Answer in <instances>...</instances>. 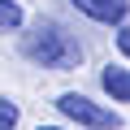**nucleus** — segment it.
<instances>
[{"label":"nucleus","instance_id":"obj_1","mask_svg":"<svg viewBox=\"0 0 130 130\" xmlns=\"http://www.w3.org/2000/svg\"><path fill=\"white\" fill-rule=\"evenodd\" d=\"M22 52H26L35 65H43V70H74V65L83 61V43L65 30V26H56V22H39V26L22 39Z\"/></svg>","mask_w":130,"mask_h":130},{"label":"nucleus","instance_id":"obj_2","mask_svg":"<svg viewBox=\"0 0 130 130\" xmlns=\"http://www.w3.org/2000/svg\"><path fill=\"white\" fill-rule=\"evenodd\" d=\"M56 108L70 117V121L91 126V130H117V126H121V117H117L113 108H104V104H95V100H87V95H78V91L61 95V100H56Z\"/></svg>","mask_w":130,"mask_h":130},{"label":"nucleus","instance_id":"obj_3","mask_svg":"<svg viewBox=\"0 0 130 130\" xmlns=\"http://www.w3.org/2000/svg\"><path fill=\"white\" fill-rule=\"evenodd\" d=\"M78 13H87L91 22H104V26H121L126 13H130V0H70Z\"/></svg>","mask_w":130,"mask_h":130},{"label":"nucleus","instance_id":"obj_4","mask_svg":"<svg viewBox=\"0 0 130 130\" xmlns=\"http://www.w3.org/2000/svg\"><path fill=\"white\" fill-rule=\"evenodd\" d=\"M100 87H104L113 100L130 104V70H121V65H108V70L100 74Z\"/></svg>","mask_w":130,"mask_h":130},{"label":"nucleus","instance_id":"obj_5","mask_svg":"<svg viewBox=\"0 0 130 130\" xmlns=\"http://www.w3.org/2000/svg\"><path fill=\"white\" fill-rule=\"evenodd\" d=\"M0 26H5V30H18L22 26V9L13 5V0H0Z\"/></svg>","mask_w":130,"mask_h":130},{"label":"nucleus","instance_id":"obj_6","mask_svg":"<svg viewBox=\"0 0 130 130\" xmlns=\"http://www.w3.org/2000/svg\"><path fill=\"white\" fill-rule=\"evenodd\" d=\"M0 130H18V104L0 100Z\"/></svg>","mask_w":130,"mask_h":130},{"label":"nucleus","instance_id":"obj_7","mask_svg":"<svg viewBox=\"0 0 130 130\" xmlns=\"http://www.w3.org/2000/svg\"><path fill=\"white\" fill-rule=\"evenodd\" d=\"M117 48L130 56V26H121V30H117Z\"/></svg>","mask_w":130,"mask_h":130},{"label":"nucleus","instance_id":"obj_8","mask_svg":"<svg viewBox=\"0 0 130 130\" xmlns=\"http://www.w3.org/2000/svg\"><path fill=\"white\" fill-rule=\"evenodd\" d=\"M39 130H56V126H39Z\"/></svg>","mask_w":130,"mask_h":130}]
</instances>
